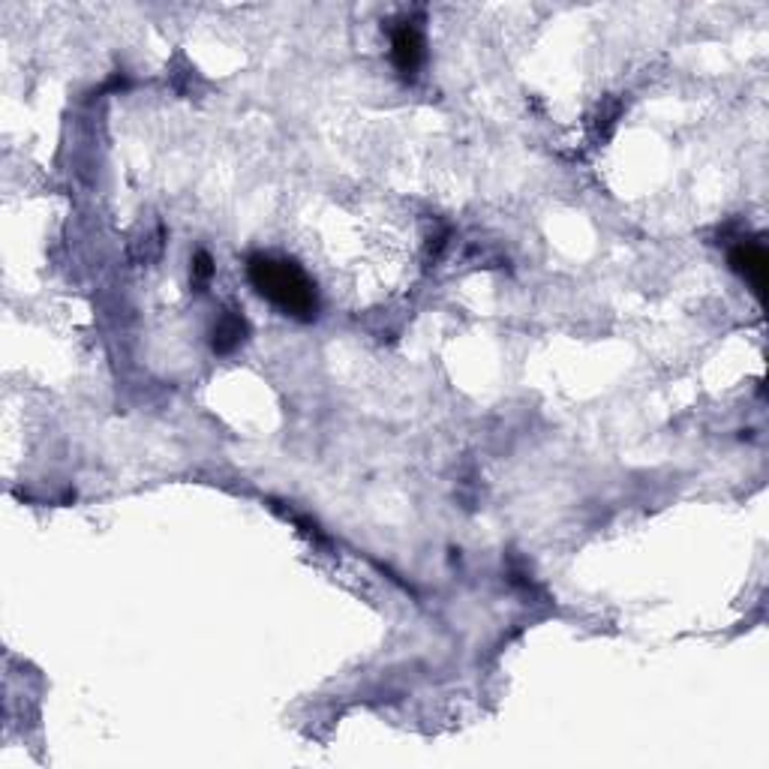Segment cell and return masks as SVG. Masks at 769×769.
Segmentation results:
<instances>
[{"instance_id": "5b68a950", "label": "cell", "mask_w": 769, "mask_h": 769, "mask_svg": "<svg viewBox=\"0 0 769 769\" xmlns=\"http://www.w3.org/2000/svg\"><path fill=\"white\" fill-rule=\"evenodd\" d=\"M193 277H196L199 283H208L213 277V259L205 249H199V253L193 256Z\"/></svg>"}, {"instance_id": "7a4b0ae2", "label": "cell", "mask_w": 769, "mask_h": 769, "mask_svg": "<svg viewBox=\"0 0 769 769\" xmlns=\"http://www.w3.org/2000/svg\"><path fill=\"white\" fill-rule=\"evenodd\" d=\"M731 268L740 273V277H745V280L752 283V289H755L757 298L764 301L769 273V259L764 244H757V241H740V244L731 249Z\"/></svg>"}, {"instance_id": "3957f363", "label": "cell", "mask_w": 769, "mask_h": 769, "mask_svg": "<svg viewBox=\"0 0 769 769\" xmlns=\"http://www.w3.org/2000/svg\"><path fill=\"white\" fill-rule=\"evenodd\" d=\"M391 61L398 66V73L406 75V78H415V73L422 70L424 37L412 22H403L400 27H394V34H391Z\"/></svg>"}, {"instance_id": "6da1fadb", "label": "cell", "mask_w": 769, "mask_h": 769, "mask_svg": "<svg viewBox=\"0 0 769 769\" xmlns=\"http://www.w3.org/2000/svg\"><path fill=\"white\" fill-rule=\"evenodd\" d=\"M247 277L261 298H268L273 307H280L285 316L310 322L319 313V292L310 273L301 268L295 259L280 256H249Z\"/></svg>"}, {"instance_id": "277c9868", "label": "cell", "mask_w": 769, "mask_h": 769, "mask_svg": "<svg viewBox=\"0 0 769 769\" xmlns=\"http://www.w3.org/2000/svg\"><path fill=\"white\" fill-rule=\"evenodd\" d=\"M247 319L241 316L237 310H229L223 313L220 319H217V325H213L211 331V346L213 352H220V355H229V352H235L244 340H247Z\"/></svg>"}]
</instances>
